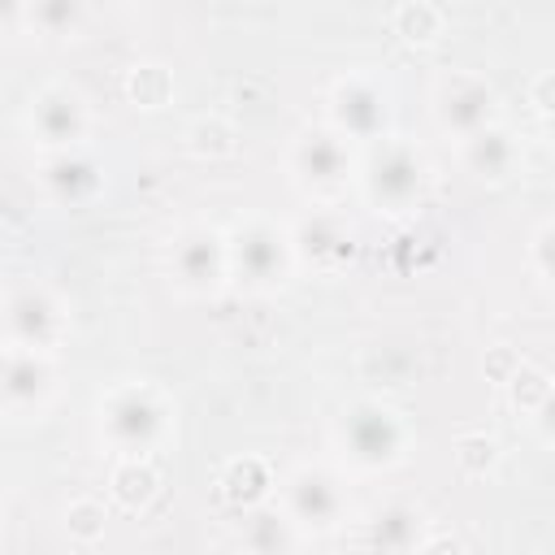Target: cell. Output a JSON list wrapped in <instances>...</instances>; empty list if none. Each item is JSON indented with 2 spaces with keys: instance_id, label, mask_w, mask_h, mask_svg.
<instances>
[{
  "instance_id": "3957f363",
  "label": "cell",
  "mask_w": 555,
  "mask_h": 555,
  "mask_svg": "<svg viewBox=\"0 0 555 555\" xmlns=\"http://www.w3.org/2000/svg\"><path fill=\"white\" fill-rule=\"evenodd\" d=\"M369 182H373V195H377V199H386V204H408V199L416 195V186H421V160H416L408 147H390V152H382V156L373 160Z\"/></svg>"
},
{
  "instance_id": "6da1fadb",
  "label": "cell",
  "mask_w": 555,
  "mask_h": 555,
  "mask_svg": "<svg viewBox=\"0 0 555 555\" xmlns=\"http://www.w3.org/2000/svg\"><path fill=\"white\" fill-rule=\"evenodd\" d=\"M343 438L360 464H386L399 455V421L377 403L351 408V416L343 421Z\"/></svg>"
},
{
  "instance_id": "52a82bcc",
  "label": "cell",
  "mask_w": 555,
  "mask_h": 555,
  "mask_svg": "<svg viewBox=\"0 0 555 555\" xmlns=\"http://www.w3.org/2000/svg\"><path fill=\"white\" fill-rule=\"evenodd\" d=\"M291 503H295V512H299L308 525H334V516H338V507H343V494H338V486H334L325 473L308 468V473L295 477Z\"/></svg>"
},
{
  "instance_id": "5bb4252c",
  "label": "cell",
  "mask_w": 555,
  "mask_h": 555,
  "mask_svg": "<svg viewBox=\"0 0 555 555\" xmlns=\"http://www.w3.org/2000/svg\"><path fill=\"white\" fill-rule=\"evenodd\" d=\"M291 538H286V525L282 516H256L251 520V551L256 555H286Z\"/></svg>"
},
{
  "instance_id": "8992f818",
  "label": "cell",
  "mask_w": 555,
  "mask_h": 555,
  "mask_svg": "<svg viewBox=\"0 0 555 555\" xmlns=\"http://www.w3.org/2000/svg\"><path fill=\"white\" fill-rule=\"evenodd\" d=\"M30 126H35L48 143H74L78 130H82V104H78V95H69V91H48V95H39V104H35V113H30Z\"/></svg>"
},
{
  "instance_id": "277c9868",
  "label": "cell",
  "mask_w": 555,
  "mask_h": 555,
  "mask_svg": "<svg viewBox=\"0 0 555 555\" xmlns=\"http://www.w3.org/2000/svg\"><path fill=\"white\" fill-rule=\"evenodd\" d=\"M108 429H113V438H121V442H147L156 429H160V408L152 403V395L147 390H126V395H117L113 403H108Z\"/></svg>"
},
{
  "instance_id": "5b68a950",
  "label": "cell",
  "mask_w": 555,
  "mask_h": 555,
  "mask_svg": "<svg viewBox=\"0 0 555 555\" xmlns=\"http://www.w3.org/2000/svg\"><path fill=\"white\" fill-rule=\"evenodd\" d=\"M438 108H442V121L447 126L468 130V134H481V126L490 117V91L477 78H455V82H447Z\"/></svg>"
},
{
  "instance_id": "30bf717a",
  "label": "cell",
  "mask_w": 555,
  "mask_h": 555,
  "mask_svg": "<svg viewBox=\"0 0 555 555\" xmlns=\"http://www.w3.org/2000/svg\"><path fill=\"white\" fill-rule=\"evenodd\" d=\"M299 169L312 182H338L343 169H347V152L334 134H308L299 143Z\"/></svg>"
},
{
  "instance_id": "7c38bea8",
  "label": "cell",
  "mask_w": 555,
  "mask_h": 555,
  "mask_svg": "<svg viewBox=\"0 0 555 555\" xmlns=\"http://www.w3.org/2000/svg\"><path fill=\"white\" fill-rule=\"evenodd\" d=\"M178 273H182L186 282H195V286L212 282L217 256H212V238H208V234H195V238H186V243L178 247Z\"/></svg>"
},
{
  "instance_id": "9c48e42d",
  "label": "cell",
  "mask_w": 555,
  "mask_h": 555,
  "mask_svg": "<svg viewBox=\"0 0 555 555\" xmlns=\"http://www.w3.org/2000/svg\"><path fill=\"white\" fill-rule=\"evenodd\" d=\"M238 269L247 273V282H273L282 273V238L264 225L247 230L238 238Z\"/></svg>"
},
{
  "instance_id": "2e32d148",
  "label": "cell",
  "mask_w": 555,
  "mask_h": 555,
  "mask_svg": "<svg viewBox=\"0 0 555 555\" xmlns=\"http://www.w3.org/2000/svg\"><path fill=\"white\" fill-rule=\"evenodd\" d=\"M542 425H546V434H555V395L546 399V412H542Z\"/></svg>"
},
{
  "instance_id": "7a4b0ae2",
  "label": "cell",
  "mask_w": 555,
  "mask_h": 555,
  "mask_svg": "<svg viewBox=\"0 0 555 555\" xmlns=\"http://www.w3.org/2000/svg\"><path fill=\"white\" fill-rule=\"evenodd\" d=\"M56 330H61V317H56V308H52V299L43 291H22V295L9 299V334L26 351L52 343Z\"/></svg>"
},
{
  "instance_id": "4fadbf2b",
  "label": "cell",
  "mask_w": 555,
  "mask_h": 555,
  "mask_svg": "<svg viewBox=\"0 0 555 555\" xmlns=\"http://www.w3.org/2000/svg\"><path fill=\"white\" fill-rule=\"evenodd\" d=\"M473 165L477 169H486V173H503L507 169V160H512V147H507V139L503 134H494V130H481V134H473Z\"/></svg>"
},
{
  "instance_id": "8fae6325",
  "label": "cell",
  "mask_w": 555,
  "mask_h": 555,
  "mask_svg": "<svg viewBox=\"0 0 555 555\" xmlns=\"http://www.w3.org/2000/svg\"><path fill=\"white\" fill-rule=\"evenodd\" d=\"M48 386V369L35 351H13L9 356V369H4V395L13 408L26 403V395H39Z\"/></svg>"
},
{
  "instance_id": "ba28073f",
  "label": "cell",
  "mask_w": 555,
  "mask_h": 555,
  "mask_svg": "<svg viewBox=\"0 0 555 555\" xmlns=\"http://www.w3.org/2000/svg\"><path fill=\"white\" fill-rule=\"evenodd\" d=\"M334 113L351 134H373L386 117V104L369 82H343L334 91Z\"/></svg>"
},
{
  "instance_id": "9a60e30c",
  "label": "cell",
  "mask_w": 555,
  "mask_h": 555,
  "mask_svg": "<svg viewBox=\"0 0 555 555\" xmlns=\"http://www.w3.org/2000/svg\"><path fill=\"white\" fill-rule=\"evenodd\" d=\"M538 260H542V269H546L551 282H555V230H546V234L538 238Z\"/></svg>"
}]
</instances>
